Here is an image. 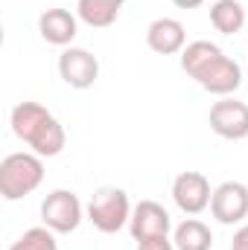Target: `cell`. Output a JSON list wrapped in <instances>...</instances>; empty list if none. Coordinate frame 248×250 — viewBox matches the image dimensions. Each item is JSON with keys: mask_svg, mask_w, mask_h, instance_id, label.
I'll return each instance as SVG.
<instances>
[{"mask_svg": "<svg viewBox=\"0 0 248 250\" xmlns=\"http://www.w3.org/2000/svg\"><path fill=\"white\" fill-rule=\"evenodd\" d=\"M41 218L53 233H73L82 221V204L73 192L56 189L41 204Z\"/></svg>", "mask_w": 248, "mask_h": 250, "instance_id": "obj_4", "label": "cell"}, {"mask_svg": "<svg viewBox=\"0 0 248 250\" xmlns=\"http://www.w3.org/2000/svg\"><path fill=\"white\" fill-rule=\"evenodd\" d=\"M128 230H131L134 242L155 239V236H167V233H170V212H167L158 201H140V204L131 209Z\"/></svg>", "mask_w": 248, "mask_h": 250, "instance_id": "obj_9", "label": "cell"}, {"mask_svg": "<svg viewBox=\"0 0 248 250\" xmlns=\"http://www.w3.org/2000/svg\"><path fill=\"white\" fill-rule=\"evenodd\" d=\"M198 3H201V0H175V6H198Z\"/></svg>", "mask_w": 248, "mask_h": 250, "instance_id": "obj_20", "label": "cell"}, {"mask_svg": "<svg viewBox=\"0 0 248 250\" xmlns=\"http://www.w3.org/2000/svg\"><path fill=\"white\" fill-rule=\"evenodd\" d=\"M173 198H175V204H178L184 212L196 215V212H201V209L210 204V198H213L210 181H207L201 172H181V175L175 178V184H173Z\"/></svg>", "mask_w": 248, "mask_h": 250, "instance_id": "obj_10", "label": "cell"}, {"mask_svg": "<svg viewBox=\"0 0 248 250\" xmlns=\"http://www.w3.org/2000/svg\"><path fill=\"white\" fill-rule=\"evenodd\" d=\"M173 245H175V250H210L213 233H210V227H207L204 221L187 218L184 224H178Z\"/></svg>", "mask_w": 248, "mask_h": 250, "instance_id": "obj_14", "label": "cell"}, {"mask_svg": "<svg viewBox=\"0 0 248 250\" xmlns=\"http://www.w3.org/2000/svg\"><path fill=\"white\" fill-rule=\"evenodd\" d=\"M184 26L175 21V18H158V21H152L149 23V29H146V41H149V47L155 50V53H161V56H173V53H178L181 47H184Z\"/></svg>", "mask_w": 248, "mask_h": 250, "instance_id": "obj_11", "label": "cell"}, {"mask_svg": "<svg viewBox=\"0 0 248 250\" xmlns=\"http://www.w3.org/2000/svg\"><path fill=\"white\" fill-rule=\"evenodd\" d=\"M216 56H222V50L216 44H210V41H193V44H187V50L181 53V67H184L187 76H196L204 64L213 62Z\"/></svg>", "mask_w": 248, "mask_h": 250, "instance_id": "obj_16", "label": "cell"}, {"mask_svg": "<svg viewBox=\"0 0 248 250\" xmlns=\"http://www.w3.org/2000/svg\"><path fill=\"white\" fill-rule=\"evenodd\" d=\"M9 250H59V245L47 227H32L24 236H18Z\"/></svg>", "mask_w": 248, "mask_h": 250, "instance_id": "obj_17", "label": "cell"}, {"mask_svg": "<svg viewBox=\"0 0 248 250\" xmlns=\"http://www.w3.org/2000/svg\"><path fill=\"white\" fill-rule=\"evenodd\" d=\"M44 181V163L35 154L26 151H15L9 157L0 160V195L6 201H18L24 195H29L32 189Z\"/></svg>", "mask_w": 248, "mask_h": 250, "instance_id": "obj_2", "label": "cell"}, {"mask_svg": "<svg viewBox=\"0 0 248 250\" xmlns=\"http://www.w3.org/2000/svg\"><path fill=\"white\" fill-rule=\"evenodd\" d=\"M210 212L222 224H237L248 215V187L240 181H225L213 189Z\"/></svg>", "mask_w": 248, "mask_h": 250, "instance_id": "obj_5", "label": "cell"}, {"mask_svg": "<svg viewBox=\"0 0 248 250\" xmlns=\"http://www.w3.org/2000/svg\"><path fill=\"white\" fill-rule=\"evenodd\" d=\"M38 29H41V38L47 44H70L76 38V18L62 9V6H53L47 12H41L38 18Z\"/></svg>", "mask_w": 248, "mask_h": 250, "instance_id": "obj_12", "label": "cell"}, {"mask_svg": "<svg viewBox=\"0 0 248 250\" xmlns=\"http://www.w3.org/2000/svg\"><path fill=\"white\" fill-rule=\"evenodd\" d=\"M79 9V18L91 26H108L117 21L120 9H123V0H79L76 3Z\"/></svg>", "mask_w": 248, "mask_h": 250, "instance_id": "obj_15", "label": "cell"}, {"mask_svg": "<svg viewBox=\"0 0 248 250\" xmlns=\"http://www.w3.org/2000/svg\"><path fill=\"white\" fill-rule=\"evenodd\" d=\"M231 250H248V224L237 230V236H234V245H231Z\"/></svg>", "mask_w": 248, "mask_h": 250, "instance_id": "obj_19", "label": "cell"}, {"mask_svg": "<svg viewBox=\"0 0 248 250\" xmlns=\"http://www.w3.org/2000/svg\"><path fill=\"white\" fill-rule=\"evenodd\" d=\"M193 79H196L204 90H210V93H216V96H228V93H234V90L243 84V70H240V64L234 62V59L216 56L213 62L204 64Z\"/></svg>", "mask_w": 248, "mask_h": 250, "instance_id": "obj_6", "label": "cell"}, {"mask_svg": "<svg viewBox=\"0 0 248 250\" xmlns=\"http://www.w3.org/2000/svg\"><path fill=\"white\" fill-rule=\"evenodd\" d=\"M59 73H62V79L70 87L85 90V87H91L97 82L99 62H97L94 53H88L82 47H67L62 56H59Z\"/></svg>", "mask_w": 248, "mask_h": 250, "instance_id": "obj_7", "label": "cell"}, {"mask_svg": "<svg viewBox=\"0 0 248 250\" xmlns=\"http://www.w3.org/2000/svg\"><path fill=\"white\" fill-rule=\"evenodd\" d=\"M210 23L222 32V35H234L243 29L246 23V9L240 0H213L210 6Z\"/></svg>", "mask_w": 248, "mask_h": 250, "instance_id": "obj_13", "label": "cell"}, {"mask_svg": "<svg viewBox=\"0 0 248 250\" xmlns=\"http://www.w3.org/2000/svg\"><path fill=\"white\" fill-rule=\"evenodd\" d=\"M88 218L99 233H117L123 230V224L131 218V207H128V195L123 189H99L91 204H88Z\"/></svg>", "mask_w": 248, "mask_h": 250, "instance_id": "obj_3", "label": "cell"}, {"mask_svg": "<svg viewBox=\"0 0 248 250\" xmlns=\"http://www.w3.org/2000/svg\"><path fill=\"white\" fill-rule=\"evenodd\" d=\"M12 131L29 143L41 157H56L64 148L62 123L38 102H21L12 111Z\"/></svg>", "mask_w": 248, "mask_h": 250, "instance_id": "obj_1", "label": "cell"}, {"mask_svg": "<svg viewBox=\"0 0 248 250\" xmlns=\"http://www.w3.org/2000/svg\"><path fill=\"white\" fill-rule=\"evenodd\" d=\"M210 128L225 140L248 137V105L240 99H222L210 108Z\"/></svg>", "mask_w": 248, "mask_h": 250, "instance_id": "obj_8", "label": "cell"}, {"mask_svg": "<svg viewBox=\"0 0 248 250\" xmlns=\"http://www.w3.org/2000/svg\"><path fill=\"white\" fill-rule=\"evenodd\" d=\"M137 250H175V245L167 236H155V239H143L137 242Z\"/></svg>", "mask_w": 248, "mask_h": 250, "instance_id": "obj_18", "label": "cell"}]
</instances>
